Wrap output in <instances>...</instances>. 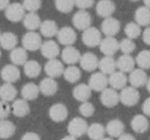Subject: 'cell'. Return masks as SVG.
I'll return each mask as SVG.
<instances>
[{
	"mask_svg": "<svg viewBox=\"0 0 150 140\" xmlns=\"http://www.w3.org/2000/svg\"><path fill=\"white\" fill-rule=\"evenodd\" d=\"M120 102L126 107H134L140 100V93L138 89L132 86H126L119 93Z\"/></svg>",
	"mask_w": 150,
	"mask_h": 140,
	"instance_id": "cell-1",
	"label": "cell"
},
{
	"mask_svg": "<svg viewBox=\"0 0 150 140\" xmlns=\"http://www.w3.org/2000/svg\"><path fill=\"white\" fill-rule=\"evenodd\" d=\"M88 129V124L86 120L82 117H76L71 119L67 124V132L69 135L74 136L76 138L82 137L86 134Z\"/></svg>",
	"mask_w": 150,
	"mask_h": 140,
	"instance_id": "cell-2",
	"label": "cell"
},
{
	"mask_svg": "<svg viewBox=\"0 0 150 140\" xmlns=\"http://www.w3.org/2000/svg\"><path fill=\"white\" fill-rule=\"evenodd\" d=\"M23 48L27 51H36L39 50L42 45V38L36 31H28L22 38Z\"/></svg>",
	"mask_w": 150,
	"mask_h": 140,
	"instance_id": "cell-3",
	"label": "cell"
},
{
	"mask_svg": "<svg viewBox=\"0 0 150 140\" xmlns=\"http://www.w3.org/2000/svg\"><path fill=\"white\" fill-rule=\"evenodd\" d=\"M102 40V33L95 27H90L83 31L82 34V41L87 47L93 48L99 46Z\"/></svg>",
	"mask_w": 150,
	"mask_h": 140,
	"instance_id": "cell-4",
	"label": "cell"
},
{
	"mask_svg": "<svg viewBox=\"0 0 150 140\" xmlns=\"http://www.w3.org/2000/svg\"><path fill=\"white\" fill-rule=\"evenodd\" d=\"M4 14H5V18L9 22L18 23L21 21H23L25 14H26V10H25L22 3L13 2V3H9V5L5 8Z\"/></svg>",
	"mask_w": 150,
	"mask_h": 140,
	"instance_id": "cell-5",
	"label": "cell"
},
{
	"mask_svg": "<svg viewBox=\"0 0 150 140\" xmlns=\"http://www.w3.org/2000/svg\"><path fill=\"white\" fill-rule=\"evenodd\" d=\"M88 86L92 91L101 92L108 86V77L101 72H95L90 76Z\"/></svg>",
	"mask_w": 150,
	"mask_h": 140,
	"instance_id": "cell-6",
	"label": "cell"
},
{
	"mask_svg": "<svg viewBox=\"0 0 150 140\" xmlns=\"http://www.w3.org/2000/svg\"><path fill=\"white\" fill-rule=\"evenodd\" d=\"M92 24V16L87 10H78L73 16V25L77 30L85 31Z\"/></svg>",
	"mask_w": 150,
	"mask_h": 140,
	"instance_id": "cell-7",
	"label": "cell"
},
{
	"mask_svg": "<svg viewBox=\"0 0 150 140\" xmlns=\"http://www.w3.org/2000/svg\"><path fill=\"white\" fill-rule=\"evenodd\" d=\"M99 48L104 56H113L120 50V42L115 37H105L101 40Z\"/></svg>",
	"mask_w": 150,
	"mask_h": 140,
	"instance_id": "cell-8",
	"label": "cell"
},
{
	"mask_svg": "<svg viewBox=\"0 0 150 140\" xmlns=\"http://www.w3.org/2000/svg\"><path fill=\"white\" fill-rule=\"evenodd\" d=\"M100 101L102 103V105H104L105 107H108V109L117 107L120 103L119 92L117 90H115V89L107 87L103 91H101Z\"/></svg>",
	"mask_w": 150,
	"mask_h": 140,
	"instance_id": "cell-9",
	"label": "cell"
},
{
	"mask_svg": "<svg viewBox=\"0 0 150 140\" xmlns=\"http://www.w3.org/2000/svg\"><path fill=\"white\" fill-rule=\"evenodd\" d=\"M44 71L49 78L56 79V78L62 76L63 71H64V65H63L62 61H60L57 58L49 59L44 65Z\"/></svg>",
	"mask_w": 150,
	"mask_h": 140,
	"instance_id": "cell-10",
	"label": "cell"
},
{
	"mask_svg": "<svg viewBox=\"0 0 150 140\" xmlns=\"http://www.w3.org/2000/svg\"><path fill=\"white\" fill-rule=\"evenodd\" d=\"M57 40L61 45L73 46L77 41V33L71 27H62L57 32Z\"/></svg>",
	"mask_w": 150,
	"mask_h": 140,
	"instance_id": "cell-11",
	"label": "cell"
},
{
	"mask_svg": "<svg viewBox=\"0 0 150 140\" xmlns=\"http://www.w3.org/2000/svg\"><path fill=\"white\" fill-rule=\"evenodd\" d=\"M1 79L4 81V83L13 84L16 81H18L21 78V71L16 65L9 63V65H4L0 72Z\"/></svg>",
	"mask_w": 150,
	"mask_h": 140,
	"instance_id": "cell-12",
	"label": "cell"
},
{
	"mask_svg": "<svg viewBox=\"0 0 150 140\" xmlns=\"http://www.w3.org/2000/svg\"><path fill=\"white\" fill-rule=\"evenodd\" d=\"M120 30V23L115 18H106L103 20L101 24V33L104 34L106 37H115L117 34H119Z\"/></svg>",
	"mask_w": 150,
	"mask_h": 140,
	"instance_id": "cell-13",
	"label": "cell"
},
{
	"mask_svg": "<svg viewBox=\"0 0 150 140\" xmlns=\"http://www.w3.org/2000/svg\"><path fill=\"white\" fill-rule=\"evenodd\" d=\"M41 53L45 58L49 59H54L57 58V56L60 54V48L57 42H55L54 40H47L45 42H42V45L40 47Z\"/></svg>",
	"mask_w": 150,
	"mask_h": 140,
	"instance_id": "cell-14",
	"label": "cell"
},
{
	"mask_svg": "<svg viewBox=\"0 0 150 140\" xmlns=\"http://www.w3.org/2000/svg\"><path fill=\"white\" fill-rule=\"evenodd\" d=\"M48 114H49V118L53 122L61 123L67 120V116H69V109H67L65 104L58 102V103H54V104H52L50 107Z\"/></svg>",
	"mask_w": 150,
	"mask_h": 140,
	"instance_id": "cell-15",
	"label": "cell"
},
{
	"mask_svg": "<svg viewBox=\"0 0 150 140\" xmlns=\"http://www.w3.org/2000/svg\"><path fill=\"white\" fill-rule=\"evenodd\" d=\"M98 57L93 52H85L84 54H81L80 57V67L86 72H94L96 69H98Z\"/></svg>",
	"mask_w": 150,
	"mask_h": 140,
	"instance_id": "cell-16",
	"label": "cell"
},
{
	"mask_svg": "<svg viewBox=\"0 0 150 140\" xmlns=\"http://www.w3.org/2000/svg\"><path fill=\"white\" fill-rule=\"evenodd\" d=\"M128 81L130 82L131 86L135 87V88H140V87L145 86L148 80V76H147L146 72L144 70L141 69H134L131 73H129Z\"/></svg>",
	"mask_w": 150,
	"mask_h": 140,
	"instance_id": "cell-17",
	"label": "cell"
},
{
	"mask_svg": "<svg viewBox=\"0 0 150 140\" xmlns=\"http://www.w3.org/2000/svg\"><path fill=\"white\" fill-rule=\"evenodd\" d=\"M11 107V114H14L18 118H24L27 117L31 112V107L29 104V101L25 100L23 98L14 99L10 104Z\"/></svg>",
	"mask_w": 150,
	"mask_h": 140,
	"instance_id": "cell-18",
	"label": "cell"
},
{
	"mask_svg": "<svg viewBox=\"0 0 150 140\" xmlns=\"http://www.w3.org/2000/svg\"><path fill=\"white\" fill-rule=\"evenodd\" d=\"M38 87H39L40 93H42L44 96H53L58 90V83L55 79L46 77L40 82Z\"/></svg>",
	"mask_w": 150,
	"mask_h": 140,
	"instance_id": "cell-19",
	"label": "cell"
},
{
	"mask_svg": "<svg viewBox=\"0 0 150 140\" xmlns=\"http://www.w3.org/2000/svg\"><path fill=\"white\" fill-rule=\"evenodd\" d=\"M115 11V4L112 0H99L96 4V14L103 18H110Z\"/></svg>",
	"mask_w": 150,
	"mask_h": 140,
	"instance_id": "cell-20",
	"label": "cell"
},
{
	"mask_svg": "<svg viewBox=\"0 0 150 140\" xmlns=\"http://www.w3.org/2000/svg\"><path fill=\"white\" fill-rule=\"evenodd\" d=\"M81 53L75 46H65L61 51V59L69 65H75L79 63Z\"/></svg>",
	"mask_w": 150,
	"mask_h": 140,
	"instance_id": "cell-21",
	"label": "cell"
},
{
	"mask_svg": "<svg viewBox=\"0 0 150 140\" xmlns=\"http://www.w3.org/2000/svg\"><path fill=\"white\" fill-rule=\"evenodd\" d=\"M131 128L135 133L142 134L148 131L149 129V121L144 114H136L133 117L131 121Z\"/></svg>",
	"mask_w": 150,
	"mask_h": 140,
	"instance_id": "cell-22",
	"label": "cell"
},
{
	"mask_svg": "<svg viewBox=\"0 0 150 140\" xmlns=\"http://www.w3.org/2000/svg\"><path fill=\"white\" fill-rule=\"evenodd\" d=\"M105 132L110 138H119L122 133H125V124L119 119L110 120L105 126Z\"/></svg>",
	"mask_w": 150,
	"mask_h": 140,
	"instance_id": "cell-23",
	"label": "cell"
},
{
	"mask_svg": "<svg viewBox=\"0 0 150 140\" xmlns=\"http://www.w3.org/2000/svg\"><path fill=\"white\" fill-rule=\"evenodd\" d=\"M127 83H128V77L126 74L120 71L113 72L108 77V85H110V88L117 91L125 88L127 86Z\"/></svg>",
	"mask_w": 150,
	"mask_h": 140,
	"instance_id": "cell-24",
	"label": "cell"
},
{
	"mask_svg": "<svg viewBox=\"0 0 150 140\" xmlns=\"http://www.w3.org/2000/svg\"><path fill=\"white\" fill-rule=\"evenodd\" d=\"M135 58L131 54H122L117 60V69L122 73H131L135 69Z\"/></svg>",
	"mask_w": 150,
	"mask_h": 140,
	"instance_id": "cell-25",
	"label": "cell"
},
{
	"mask_svg": "<svg viewBox=\"0 0 150 140\" xmlns=\"http://www.w3.org/2000/svg\"><path fill=\"white\" fill-rule=\"evenodd\" d=\"M91 95H92V90L88 84L81 83L75 86L73 89V96L76 100L80 101V102H85V101H89Z\"/></svg>",
	"mask_w": 150,
	"mask_h": 140,
	"instance_id": "cell-26",
	"label": "cell"
},
{
	"mask_svg": "<svg viewBox=\"0 0 150 140\" xmlns=\"http://www.w3.org/2000/svg\"><path fill=\"white\" fill-rule=\"evenodd\" d=\"M9 59L12 65H24L28 59V51L24 49L23 47H16L12 50H10L9 53Z\"/></svg>",
	"mask_w": 150,
	"mask_h": 140,
	"instance_id": "cell-27",
	"label": "cell"
},
{
	"mask_svg": "<svg viewBox=\"0 0 150 140\" xmlns=\"http://www.w3.org/2000/svg\"><path fill=\"white\" fill-rule=\"evenodd\" d=\"M18 90L14 87L13 84L4 83L0 85V100L6 101V102H12L14 99H16Z\"/></svg>",
	"mask_w": 150,
	"mask_h": 140,
	"instance_id": "cell-28",
	"label": "cell"
},
{
	"mask_svg": "<svg viewBox=\"0 0 150 140\" xmlns=\"http://www.w3.org/2000/svg\"><path fill=\"white\" fill-rule=\"evenodd\" d=\"M135 23L140 27L150 26V8L146 6H140L136 9L134 14Z\"/></svg>",
	"mask_w": 150,
	"mask_h": 140,
	"instance_id": "cell-29",
	"label": "cell"
},
{
	"mask_svg": "<svg viewBox=\"0 0 150 140\" xmlns=\"http://www.w3.org/2000/svg\"><path fill=\"white\" fill-rule=\"evenodd\" d=\"M40 33L45 38H52L57 35L58 26L53 20H45L40 25Z\"/></svg>",
	"mask_w": 150,
	"mask_h": 140,
	"instance_id": "cell-30",
	"label": "cell"
},
{
	"mask_svg": "<svg viewBox=\"0 0 150 140\" xmlns=\"http://www.w3.org/2000/svg\"><path fill=\"white\" fill-rule=\"evenodd\" d=\"M98 69L104 75H110L117 70V60L113 56H103L98 61Z\"/></svg>",
	"mask_w": 150,
	"mask_h": 140,
	"instance_id": "cell-31",
	"label": "cell"
},
{
	"mask_svg": "<svg viewBox=\"0 0 150 140\" xmlns=\"http://www.w3.org/2000/svg\"><path fill=\"white\" fill-rule=\"evenodd\" d=\"M18 45V37L12 32H4L0 35V46L5 50H12Z\"/></svg>",
	"mask_w": 150,
	"mask_h": 140,
	"instance_id": "cell-32",
	"label": "cell"
},
{
	"mask_svg": "<svg viewBox=\"0 0 150 140\" xmlns=\"http://www.w3.org/2000/svg\"><path fill=\"white\" fill-rule=\"evenodd\" d=\"M21 94H22V98L25 99L27 101L35 100L40 94L39 87L38 85L32 83H27L22 87V90H21Z\"/></svg>",
	"mask_w": 150,
	"mask_h": 140,
	"instance_id": "cell-33",
	"label": "cell"
},
{
	"mask_svg": "<svg viewBox=\"0 0 150 140\" xmlns=\"http://www.w3.org/2000/svg\"><path fill=\"white\" fill-rule=\"evenodd\" d=\"M41 23V18L36 12H28V14H25L24 18H23L24 27L28 31H36L37 29L40 28Z\"/></svg>",
	"mask_w": 150,
	"mask_h": 140,
	"instance_id": "cell-34",
	"label": "cell"
},
{
	"mask_svg": "<svg viewBox=\"0 0 150 140\" xmlns=\"http://www.w3.org/2000/svg\"><path fill=\"white\" fill-rule=\"evenodd\" d=\"M86 134L91 140H100L106 134L105 127L100 123H92L91 125H88Z\"/></svg>",
	"mask_w": 150,
	"mask_h": 140,
	"instance_id": "cell-35",
	"label": "cell"
},
{
	"mask_svg": "<svg viewBox=\"0 0 150 140\" xmlns=\"http://www.w3.org/2000/svg\"><path fill=\"white\" fill-rule=\"evenodd\" d=\"M63 78L67 82L71 84L77 83L82 77L81 69L76 65H69L67 68H64V71L62 74Z\"/></svg>",
	"mask_w": 150,
	"mask_h": 140,
	"instance_id": "cell-36",
	"label": "cell"
},
{
	"mask_svg": "<svg viewBox=\"0 0 150 140\" xmlns=\"http://www.w3.org/2000/svg\"><path fill=\"white\" fill-rule=\"evenodd\" d=\"M16 133V125L8 119L0 120V139H9Z\"/></svg>",
	"mask_w": 150,
	"mask_h": 140,
	"instance_id": "cell-37",
	"label": "cell"
},
{
	"mask_svg": "<svg viewBox=\"0 0 150 140\" xmlns=\"http://www.w3.org/2000/svg\"><path fill=\"white\" fill-rule=\"evenodd\" d=\"M42 67L37 60H28L24 65V73L28 78H37L41 74Z\"/></svg>",
	"mask_w": 150,
	"mask_h": 140,
	"instance_id": "cell-38",
	"label": "cell"
},
{
	"mask_svg": "<svg viewBox=\"0 0 150 140\" xmlns=\"http://www.w3.org/2000/svg\"><path fill=\"white\" fill-rule=\"evenodd\" d=\"M135 63L141 70H148L150 69V50L144 49L141 50L136 56Z\"/></svg>",
	"mask_w": 150,
	"mask_h": 140,
	"instance_id": "cell-39",
	"label": "cell"
},
{
	"mask_svg": "<svg viewBox=\"0 0 150 140\" xmlns=\"http://www.w3.org/2000/svg\"><path fill=\"white\" fill-rule=\"evenodd\" d=\"M125 34H126L127 38L131 40L137 39L139 36L142 34V31H141V27L139 25H137L135 22H131L128 23V24L125 26Z\"/></svg>",
	"mask_w": 150,
	"mask_h": 140,
	"instance_id": "cell-40",
	"label": "cell"
},
{
	"mask_svg": "<svg viewBox=\"0 0 150 140\" xmlns=\"http://www.w3.org/2000/svg\"><path fill=\"white\" fill-rule=\"evenodd\" d=\"M75 7V0H55V8L61 14H69Z\"/></svg>",
	"mask_w": 150,
	"mask_h": 140,
	"instance_id": "cell-41",
	"label": "cell"
},
{
	"mask_svg": "<svg viewBox=\"0 0 150 140\" xmlns=\"http://www.w3.org/2000/svg\"><path fill=\"white\" fill-rule=\"evenodd\" d=\"M136 49V44L134 40H131L129 38H124L120 42V50L122 52V54H131Z\"/></svg>",
	"mask_w": 150,
	"mask_h": 140,
	"instance_id": "cell-42",
	"label": "cell"
},
{
	"mask_svg": "<svg viewBox=\"0 0 150 140\" xmlns=\"http://www.w3.org/2000/svg\"><path fill=\"white\" fill-rule=\"evenodd\" d=\"M79 112L82 118H90L94 114L95 107L90 101H85V102H82L79 107Z\"/></svg>",
	"mask_w": 150,
	"mask_h": 140,
	"instance_id": "cell-43",
	"label": "cell"
},
{
	"mask_svg": "<svg viewBox=\"0 0 150 140\" xmlns=\"http://www.w3.org/2000/svg\"><path fill=\"white\" fill-rule=\"evenodd\" d=\"M22 4L28 12H36L41 8L42 0H24Z\"/></svg>",
	"mask_w": 150,
	"mask_h": 140,
	"instance_id": "cell-44",
	"label": "cell"
},
{
	"mask_svg": "<svg viewBox=\"0 0 150 140\" xmlns=\"http://www.w3.org/2000/svg\"><path fill=\"white\" fill-rule=\"evenodd\" d=\"M11 114L10 104L6 101L0 100V120H5Z\"/></svg>",
	"mask_w": 150,
	"mask_h": 140,
	"instance_id": "cell-45",
	"label": "cell"
},
{
	"mask_svg": "<svg viewBox=\"0 0 150 140\" xmlns=\"http://www.w3.org/2000/svg\"><path fill=\"white\" fill-rule=\"evenodd\" d=\"M94 5V0H75V6L80 10H87Z\"/></svg>",
	"mask_w": 150,
	"mask_h": 140,
	"instance_id": "cell-46",
	"label": "cell"
},
{
	"mask_svg": "<svg viewBox=\"0 0 150 140\" xmlns=\"http://www.w3.org/2000/svg\"><path fill=\"white\" fill-rule=\"evenodd\" d=\"M21 140H41L40 136L35 132H27L22 136Z\"/></svg>",
	"mask_w": 150,
	"mask_h": 140,
	"instance_id": "cell-47",
	"label": "cell"
},
{
	"mask_svg": "<svg viewBox=\"0 0 150 140\" xmlns=\"http://www.w3.org/2000/svg\"><path fill=\"white\" fill-rule=\"evenodd\" d=\"M142 112L143 114L146 117H150V97L146 98L142 104Z\"/></svg>",
	"mask_w": 150,
	"mask_h": 140,
	"instance_id": "cell-48",
	"label": "cell"
},
{
	"mask_svg": "<svg viewBox=\"0 0 150 140\" xmlns=\"http://www.w3.org/2000/svg\"><path fill=\"white\" fill-rule=\"evenodd\" d=\"M142 40L145 44L150 45V26L146 27V29L142 33Z\"/></svg>",
	"mask_w": 150,
	"mask_h": 140,
	"instance_id": "cell-49",
	"label": "cell"
},
{
	"mask_svg": "<svg viewBox=\"0 0 150 140\" xmlns=\"http://www.w3.org/2000/svg\"><path fill=\"white\" fill-rule=\"evenodd\" d=\"M119 140H136V138L130 133H122L119 137Z\"/></svg>",
	"mask_w": 150,
	"mask_h": 140,
	"instance_id": "cell-50",
	"label": "cell"
},
{
	"mask_svg": "<svg viewBox=\"0 0 150 140\" xmlns=\"http://www.w3.org/2000/svg\"><path fill=\"white\" fill-rule=\"evenodd\" d=\"M8 5H9V0H0V10H5Z\"/></svg>",
	"mask_w": 150,
	"mask_h": 140,
	"instance_id": "cell-51",
	"label": "cell"
},
{
	"mask_svg": "<svg viewBox=\"0 0 150 140\" xmlns=\"http://www.w3.org/2000/svg\"><path fill=\"white\" fill-rule=\"evenodd\" d=\"M61 140H78V138H76V137H74V136H71V135H67V136H64L63 138H61Z\"/></svg>",
	"mask_w": 150,
	"mask_h": 140,
	"instance_id": "cell-52",
	"label": "cell"
},
{
	"mask_svg": "<svg viewBox=\"0 0 150 140\" xmlns=\"http://www.w3.org/2000/svg\"><path fill=\"white\" fill-rule=\"evenodd\" d=\"M146 88H147V90H148V92L150 93V78H148V80H147V83H146Z\"/></svg>",
	"mask_w": 150,
	"mask_h": 140,
	"instance_id": "cell-53",
	"label": "cell"
},
{
	"mask_svg": "<svg viewBox=\"0 0 150 140\" xmlns=\"http://www.w3.org/2000/svg\"><path fill=\"white\" fill-rule=\"evenodd\" d=\"M143 1H144V6L150 8V0H143Z\"/></svg>",
	"mask_w": 150,
	"mask_h": 140,
	"instance_id": "cell-54",
	"label": "cell"
},
{
	"mask_svg": "<svg viewBox=\"0 0 150 140\" xmlns=\"http://www.w3.org/2000/svg\"><path fill=\"white\" fill-rule=\"evenodd\" d=\"M100 140H113V139L110 138V137H103V138L100 139Z\"/></svg>",
	"mask_w": 150,
	"mask_h": 140,
	"instance_id": "cell-55",
	"label": "cell"
},
{
	"mask_svg": "<svg viewBox=\"0 0 150 140\" xmlns=\"http://www.w3.org/2000/svg\"><path fill=\"white\" fill-rule=\"evenodd\" d=\"M130 1H133V2H136V1H139V0H130Z\"/></svg>",
	"mask_w": 150,
	"mask_h": 140,
	"instance_id": "cell-56",
	"label": "cell"
},
{
	"mask_svg": "<svg viewBox=\"0 0 150 140\" xmlns=\"http://www.w3.org/2000/svg\"><path fill=\"white\" fill-rule=\"evenodd\" d=\"M0 57H1V49H0Z\"/></svg>",
	"mask_w": 150,
	"mask_h": 140,
	"instance_id": "cell-57",
	"label": "cell"
},
{
	"mask_svg": "<svg viewBox=\"0 0 150 140\" xmlns=\"http://www.w3.org/2000/svg\"><path fill=\"white\" fill-rule=\"evenodd\" d=\"M0 35H1V32H0Z\"/></svg>",
	"mask_w": 150,
	"mask_h": 140,
	"instance_id": "cell-58",
	"label": "cell"
}]
</instances>
